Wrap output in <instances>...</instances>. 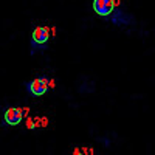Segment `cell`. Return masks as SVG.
<instances>
[{"label":"cell","instance_id":"obj_1","mask_svg":"<svg viewBox=\"0 0 155 155\" xmlns=\"http://www.w3.org/2000/svg\"><path fill=\"white\" fill-rule=\"evenodd\" d=\"M50 87H54V82H53V79H50V78L45 76V74L36 78V79H33V81L25 82L27 92L33 96H44L50 90Z\"/></svg>","mask_w":155,"mask_h":155},{"label":"cell","instance_id":"obj_2","mask_svg":"<svg viewBox=\"0 0 155 155\" xmlns=\"http://www.w3.org/2000/svg\"><path fill=\"white\" fill-rule=\"evenodd\" d=\"M27 113H28V109L20 110L19 107H9V109H6V112L3 115L5 124H8V126H17L23 120V116Z\"/></svg>","mask_w":155,"mask_h":155},{"label":"cell","instance_id":"obj_3","mask_svg":"<svg viewBox=\"0 0 155 155\" xmlns=\"http://www.w3.org/2000/svg\"><path fill=\"white\" fill-rule=\"evenodd\" d=\"M110 20L113 25H116V27H127V25H132L135 23V17L132 14H129V12H126L124 9H115L112 12L110 16Z\"/></svg>","mask_w":155,"mask_h":155},{"label":"cell","instance_id":"obj_4","mask_svg":"<svg viewBox=\"0 0 155 155\" xmlns=\"http://www.w3.org/2000/svg\"><path fill=\"white\" fill-rule=\"evenodd\" d=\"M93 11L102 17L112 16L115 11V0H93Z\"/></svg>","mask_w":155,"mask_h":155},{"label":"cell","instance_id":"obj_5","mask_svg":"<svg viewBox=\"0 0 155 155\" xmlns=\"http://www.w3.org/2000/svg\"><path fill=\"white\" fill-rule=\"evenodd\" d=\"M48 39H50V34H48V30H47V28H44V27L34 28L33 36H31V41H33V42H36V44H39V45H47Z\"/></svg>","mask_w":155,"mask_h":155},{"label":"cell","instance_id":"obj_6","mask_svg":"<svg viewBox=\"0 0 155 155\" xmlns=\"http://www.w3.org/2000/svg\"><path fill=\"white\" fill-rule=\"evenodd\" d=\"M95 88H96L95 81H92V79H90V78H87V76H82V78H81V82H79V85H78V92H79V93H84V95L93 93Z\"/></svg>","mask_w":155,"mask_h":155},{"label":"cell","instance_id":"obj_7","mask_svg":"<svg viewBox=\"0 0 155 155\" xmlns=\"http://www.w3.org/2000/svg\"><path fill=\"white\" fill-rule=\"evenodd\" d=\"M34 126H36V124L33 123V120H28V123H27V127H28V129H33Z\"/></svg>","mask_w":155,"mask_h":155},{"label":"cell","instance_id":"obj_8","mask_svg":"<svg viewBox=\"0 0 155 155\" xmlns=\"http://www.w3.org/2000/svg\"><path fill=\"white\" fill-rule=\"evenodd\" d=\"M73 155H84V150H81V149H74Z\"/></svg>","mask_w":155,"mask_h":155}]
</instances>
